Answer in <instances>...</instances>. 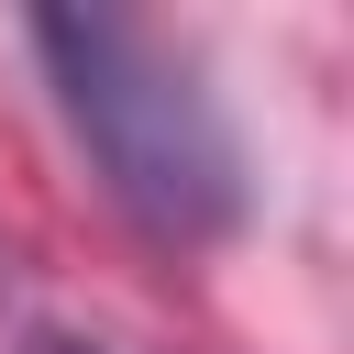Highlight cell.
I'll list each match as a JSON object with an SVG mask.
<instances>
[{
    "instance_id": "1",
    "label": "cell",
    "mask_w": 354,
    "mask_h": 354,
    "mask_svg": "<svg viewBox=\"0 0 354 354\" xmlns=\"http://www.w3.org/2000/svg\"><path fill=\"white\" fill-rule=\"evenodd\" d=\"M22 33L44 55L55 111L88 144L100 188L155 243H221L243 221V133L177 33L133 22V11H33Z\"/></svg>"
},
{
    "instance_id": "2",
    "label": "cell",
    "mask_w": 354,
    "mask_h": 354,
    "mask_svg": "<svg viewBox=\"0 0 354 354\" xmlns=\"http://www.w3.org/2000/svg\"><path fill=\"white\" fill-rule=\"evenodd\" d=\"M22 354H100V343H66V332H33Z\"/></svg>"
}]
</instances>
